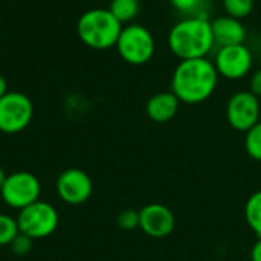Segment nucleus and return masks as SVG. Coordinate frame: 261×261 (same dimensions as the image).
Listing matches in <instances>:
<instances>
[{
  "instance_id": "412c9836",
  "label": "nucleus",
  "mask_w": 261,
  "mask_h": 261,
  "mask_svg": "<svg viewBox=\"0 0 261 261\" xmlns=\"http://www.w3.org/2000/svg\"><path fill=\"white\" fill-rule=\"evenodd\" d=\"M32 245H34V240L31 237H28L26 234H18L9 245V249L14 255H18V257H23L26 254L31 252L32 249Z\"/></svg>"
},
{
  "instance_id": "f3484780",
  "label": "nucleus",
  "mask_w": 261,
  "mask_h": 261,
  "mask_svg": "<svg viewBox=\"0 0 261 261\" xmlns=\"http://www.w3.org/2000/svg\"><path fill=\"white\" fill-rule=\"evenodd\" d=\"M254 3L255 0H222L226 15H231L239 20L246 18L252 12Z\"/></svg>"
},
{
  "instance_id": "4be33fe9",
  "label": "nucleus",
  "mask_w": 261,
  "mask_h": 261,
  "mask_svg": "<svg viewBox=\"0 0 261 261\" xmlns=\"http://www.w3.org/2000/svg\"><path fill=\"white\" fill-rule=\"evenodd\" d=\"M249 92H252L257 98H261V67H258L249 80Z\"/></svg>"
},
{
  "instance_id": "0eeeda50",
  "label": "nucleus",
  "mask_w": 261,
  "mask_h": 261,
  "mask_svg": "<svg viewBox=\"0 0 261 261\" xmlns=\"http://www.w3.org/2000/svg\"><path fill=\"white\" fill-rule=\"evenodd\" d=\"M34 118V104L21 92H8L0 98V133L17 135L28 128Z\"/></svg>"
},
{
  "instance_id": "a211bd4d",
  "label": "nucleus",
  "mask_w": 261,
  "mask_h": 261,
  "mask_svg": "<svg viewBox=\"0 0 261 261\" xmlns=\"http://www.w3.org/2000/svg\"><path fill=\"white\" fill-rule=\"evenodd\" d=\"M245 150L254 161L261 162V121L246 132Z\"/></svg>"
},
{
  "instance_id": "423d86ee",
  "label": "nucleus",
  "mask_w": 261,
  "mask_h": 261,
  "mask_svg": "<svg viewBox=\"0 0 261 261\" xmlns=\"http://www.w3.org/2000/svg\"><path fill=\"white\" fill-rule=\"evenodd\" d=\"M41 184L40 179L29 171H15L8 174L0 196L6 206L21 211L23 208L40 200Z\"/></svg>"
},
{
  "instance_id": "9d476101",
  "label": "nucleus",
  "mask_w": 261,
  "mask_h": 261,
  "mask_svg": "<svg viewBox=\"0 0 261 261\" xmlns=\"http://www.w3.org/2000/svg\"><path fill=\"white\" fill-rule=\"evenodd\" d=\"M55 190L64 203L78 206L90 199L93 193V182L84 170L67 168L57 177Z\"/></svg>"
},
{
  "instance_id": "1a4fd4ad",
  "label": "nucleus",
  "mask_w": 261,
  "mask_h": 261,
  "mask_svg": "<svg viewBox=\"0 0 261 261\" xmlns=\"http://www.w3.org/2000/svg\"><path fill=\"white\" fill-rule=\"evenodd\" d=\"M260 98L249 90L236 92L226 104V119L237 132H248L260 121Z\"/></svg>"
},
{
  "instance_id": "2eb2a0df",
  "label": "nucleus",
  "mask_w": 261,
  "mask_h": 261,
  "mask_svg": "<svg viewBox=\"0 0 261 261\" xmlns=\"http://www.w3.org/2000/svg\"><path fill=\"white\" fill-rule=\"evenodd\" d=\"M245 217L252 232L261 239V190L255 191L245 205Z\"/></svg>"
},
{
  "instance_id": "b1692460",
  "label": "nucleus",
  "mask_w": 261,
  "mask_h": 261,
  "mask_svg": "<svg viewBox=\"0 0 261 261\" xmlns=\"http://www.w3.org/2000/svg\"><path fill=\"white\" fill-rule=\"evenodd\" d=\"M9 90H8V81H6V78L0 73V98L3 96V95H6Z\"/></svg>"
},
{
  "instance_id": "aec40b11",
  "label": "nucleus",
  "mask_w": 261,
  "mask_h": 261,
  "mask_svg": "<svg viewBox=\"0 0 261 261\" xmlns=\"http://www.w3.org/2000/svg\"><path fill=\"white\" fill-rule=\"evenodd\" d=\"M118 226L124 231H133L139 228V211L136 210H124L118 216Z\"/></svg>"
},
{
  "instance_id": "ddd939ff",
  "label": "nucleus",
  "mask_w": 261,
  "mask_h": 261,
  "mask_svg": "<svg viewBox=\"0 0 261 261\" xmlns=\"http://www.w3.org/2000/svg\"><path fill=\"white\" fill-rule=\"evenodd\" d=\"M179 107H180L179 98L171 90H168V92H158L153 96H150L145 106V112L151 121L164 124L171 121L177 115Z\"/></svg>"
},
{
  "instance_id": "20e7f679",
  "label": "nucleus",
  "mask_w": 261,
  "mask_h": 261,
  "mask_svg": "<svg viewBox=\"0 0 261 261\" xmlns=\"http://www.w3.org/2000/svg\"><path fill=\"white\" fill-rule=\"evenodd\" d=\"M115 47L127 64L144 66L154 57L156 40L145 26L130 23L122 28Z\"/></svg>"
},
{
  "instance_id": "f257e3e1",
  "label": "nucleus",
  "mask_w": 261,
  "mask_h": 261,
  "mask_svg": "<svg viewBox=\"0 0 261 261\" xmlns=\"http://www.w3.org/2000/svg\"><path fill=\"white\" fill-rule=\"evenodd\" d=\"M219 84V73L208 58L182 60L171 76V92L180 102L196 106L213 96Z\"/></svg>"
},
{
  "instance_id": "4468645a",
  "label": "nucleus",
  "mask_w": 261,
  "mask_h": 261,
  "mask_svg": "<svg viewBox=\"0 0 261 261\" xmlns=\"http://www.w3.org/2000/svg\"><path fill=\"white\" fill-rule=\"evenodd\" d=\"M118 21L124 23H132L141 11V3L139 0H110V5L107 8Z\"/></svg>"
},
{
  "instance_id": "6ab92c4d",
  "label": "nucleus",
  "mask_w": 261,
  "mask_h": 261,
  "mask_svg": "<svg viewBox=\"0 0 261 261\" xmlns=\"http://www.w3.org/2000/svg\"><path fill=\"white\" fill-rule=\"evenodd\" d=\"M170 3L185 17L206 15V0H170Z\"/></svg>"
},
{
  "instance_id": "a878e982",
  "label": "nucleus",
  "mask_w": 261,
  "mask_h": 261,
  "mask_svg": "<svg viewBox=\"0 0 261 261\" xmlns=\"http://www.w3.org/2000/svg\"><path fill=\"white\" fill-rule=\"evenodd\" d=\"M258 64H260V67H261V54L258 55Z\"/></svg>"
},
{
  "instance_id": "dca6fc26",
  "label": "nucleus",
  "mask_w": 261,
  "mask_h": 261,
  "mask_svg": "<svg viewBox=\"0 0 261 261\" xmlns=\"http://www.w3.org/2000/svg\"><path fill=\"white\" fill-rule=\"evenodd\" d=\"M20 234L17 217L0 213V246H9L11 242Z\"/></svg>"
},
{
  "instance_id": "393cba45",
  "label": "nucleus",
  "mask_w": 261,
  "mask_h": 261,
  "mask_svg": "<svg viewBox=\"0 0 261 261\" xmlns=\"http://www.w3.org/2000/svg\"><path fill=\"white\" fill-rule=\"evenodd\" d=\"M6 177H8V174L5 173V170L0 167V190H2V187H3V184H5V180H6Z\"/></svg>"
},
{
  "instance_id": "5701e85b",
  "label": "nucleus",
  "mask_w": 261,
  "mask_h": 261,
  "mask_svg": "<svg viewBox=\"0 0 261 261\" xmlns=\"http://www.w3.org/2000/svg\"><path fill=\"white\" fill-rule=\"evenodd\" d=\"M251 261H261V239H257L251 249Z\"/></svg>"
},
{
  "instance_id": "9b49d317",
  "label": "nucleus",
  "mask_w": 261,
  "mask_h": 261,
  "mask_svg": "<svg viewBox=\"0 0 261 261\" xmlns=\"http://www.w3.org/2000/svg\"><path fill=\"white\" fill-rule=\"evenodd\" d=\"M176 226V217L170 208L161 203H150L139 210V228L151 239L168 237Z\"/></svg>"
},
{
  "instance_id": "39448f33",
  "label": "nucleus",
  "mask_w": 261,
  "mask_h": 261,
  "mask_svg": "<svg viewBox=\"0 0 261 261\" xmlns=\"http://www.w3.org/2000/svg\"><path fill=\"white\" fill-rule=\"evenodd\" d=\"M18 229L34 242L52 236L60 225V214L57 208L44 200H37L32 205L18 211Z\"/></svg>"
},
{
  "instance_id": "f8f14e48",
  "label": "nucleus",
  "mask_w": 261,
  "mask_h": 261,
  "mask_svg": "<svg viewBox=\"0 0 261 261\" xmlns=\"http://www.w3.org/2000/svg\"><path fill=\"white\" fill-rule=\"evenodd\" d=\"M214 43L220 47L223 46H236L245 44L246 40V28L242 20L234 18L231 15H222L211 21Z\"/></svg>"
},
{
  "instance_id": "6e6552de",
  "label": "nucleus",
  "mask_w": 261,
  "mask_h": 261,
  "mask_svg": "<svg viewBox=\"0 0 261 261\" xmlns=\"http://www.w3.org/2000/svg\"><path fill=\"white\" fill-rule=\"evenodd\" d=\"M219 76L231 81L245 78L254 66V55L246 44L219 47L213 60Z\"/></svg>"
},
{
  "instance_id": "f03ea898",
  "label": "nucleus",
  "mask_w": 261,
  "mask_h": 261,
  "mask_svg": "<svg viewBox=\"0 0 261 261\" xmlns=\"http://www.w3.org/2000/svg\"><path fill=\"white\" fill-rule=\"evenodd\" d=\"M168 49L171 54L182 60L208 58L216 46L211 21L206 15H190L177 23L168 32Z\"/></svg>"
},
{
  "instance_id": "7ed1b4c3",
  "label": "nucleus",
  "mask_w": 261,
  "mask_h": 261,
  "mask_svg": "<svg viewBox=\"0 0 261 261\" xmlns=\"http://www.w3.org/2000/svg\"><path fill=\"white\" fill-rule=\"evenodd\" d=\"M122 23L104 8H93L81 14L76 21L78 38L90 49L107 50L116 46Z\"/></svg>"
}]
</instances>
